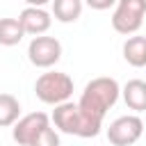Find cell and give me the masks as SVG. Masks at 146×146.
Listing matches in <instances>:
<instances>
[{"label":"cell","mask_w":146,"mask_h":146,"mask_svg":"<svg viewBox=\"0 0 146 146\" xmlns=\"http://www.w3.org/2000/svg\"><path fill=\"white\" fill-rule=\"evenodd\" d=\"M121 96V87L114 78H107V75H100V78H94L91 82H87L80 100H78V107L94 121V123H100L103 125V119L107 114L110 107H114V103L119 100Z\"/></svg>","instance_id":"6da1fadb"},{"label":"cell","mask_w":146,"mask_h":146,"mask_svg":"<svg viewBox=\"0 0 146 146\" xmlns=\"http://www.w3.org/2000/svg\"><path fill=\"white\" fill-rule=\"evenodd\" d=\"M50 121L55 123V128H57L59 132L73 135V137H82V139L96 137V135L100 132V128H103L100 123H94V121L78 107V103H71V100L55 105Z\"/></svg>","instance_id":"7a4b0ae2"},{"label":"cell","mask_w":146,"mask_h":146,"mask_svg":"<svg viewBox=\"0 0 146 146\" xmlns=\"http://www.w3.org/2000/svg\"><path fill=\"white\" fill-rule=\"evenodd\" d=\"M34 94L41 103L46 105H59L66 103L73 96V80L71 75L62 73V71H48L41 73L34 82Z\"/></svg>","instance_id":"3957f363"},{"label":"cell","mask_w":146,"mask_h":146,"mask_svg":"<svg viewBox=\"0 0 146 146\" xmlns=\"http://www.w3.org/2000/svg\"><path fill=\"white\" fill-rule=\"evenodd\" d=\"M146 16V0H116L112 14V27L119 34H135Z\"/></svg>","instance_id":"277c9868"},{"label":"cell","mask_w":146,"mask_h":146,"mask_svg":"<svg viewBox=\"0 0 146 146\" xmlns=\"http://www.w3.org/2000/svg\"><path fill=\"white\" fill-rule=\"evenodd\" d=\"M59 57H62V43L55 36H46V34L32 36V41L27 46V59L32 66L50 68L59 62Z\"/></svg>","instance_id":"5b68a950"},{"label":"cell","mask_w":146,"mask_h":146,"mask_svg":"<svg viewBox=\"0 0 146 146\" xmlns=\"http://www.w3.org/2000/svg\"><path fill=\"white\" fill-rule=\"evenodd\" d=\"M144 132V121L137 114L119 116L107 128V141L112 146H132Z\"/></svg>","instance_id":"8992f818"},{"label":"cell","mask_w":146,"mask_h":146,"mask_svg":"<svg viewBox=\"0 0 146 146\" xmlns=\"http://www.w3.org/2000/svg\"><path fill=\"white\" fill-rule=\"evenodd\" d=\"M48 125H50V116L46 112H32V114L18 116V121L11 128V137L21 146H30L36 139V135L43 132Z\"/></svg>","instance_id":"52a82bcc"},{"label":"cell","mask_w":146,"mask_h":146,"mask_svg":"<svg viewBox=\"0 0 146 146\" xmlns=\"http://www.w3.org/2000/svg\"><path fill=\"white\" fill-rule=\"evenodd\" d=\"M18 23H21V27H23L25 34L39 36V34H46L50 30L52 18H50V14L43 7H25L18 14Z\"/></svg>","instance_id":"ba28073f"},{"label":"cell","mask_w":146,"mask_h":146,"mask_svg":"<svg viewBox=\"0 0 146 146\" xmlns=\"http://www.w3.org/2000/svg\"><path fill=\"white\" fill-rule=\"evenodd\" d=\"M121 96H123V103L132 110V112H144L146 110V82L135 78V80H128L121 89Z\"/></svg>","instance_id":"9c48e42d"},{"label":"cell","mask_w":146,"mask_h":146,"mask_svg":"<svg viewBox=\"0 0 146 146\" xmlns=\"http://www.w3.org/2000/svg\"><path fill=\"white\" fill-rule=\"evenodd\" d=\"M123 59L135 68L146 66V36H141V34L128 36L123 43Z\"/></svg>","instance_id":"30bf717a"},{"label":"cell","mask_w":146,"mask_h":146,"mask_svg":"<svg viewBox=\"0 0 146 146\" xmlns=\"http://www.w3.org/2000/svg\"><path fill=\"white\" fill-rule=\"evenodd\" d=\"M52 2V16L59 23H75L82 14V0H50Z\"/></svg>","instance_id":"8fae6325"},{"label":"cell","mask_w":146,"mask_h":146,"mask_svg":"<svg viewBox=\"0 0 146 146\" xmlns=\"http://www.w3.org/2000/svg\"><path fill=\"white\" fill-rule=\"evenodd\" d=\"M25 32L18 23V18H0V46H18L23 41Z\"/></svg>","instance_id":"7c38bea8"},{"label":"cell","mask_w":146,"mask_h":146,"mask_svg":"<svg viewBox=\"0 0 146 146\" xmlns=\"http://www.w3.org/2000/svg\"><path fill=\"white\" fill-rule=\"evenodd\" d=\"M21 116V103L11 94H0V128H9Z\"/></svg>","instance_id":"4fadbf2b"},{"label":"cell","mask_w":146,"mask_h":146,"mask_svg":"<svg viewBox=\"0 0 146 146\" xmlns=\"http://www.w3.org/2000/svg\"><path fill=\"white\" fill-rule=\"evenodd\" d=\"M30 146H62V144H59V135H57V130L48 125L43 132L36 135V139H34Z\"/></svg>","instance_id":"5bb4252c"},{"label":"cell","mask_w":146,"mask_h":146,"mask_svg":"<svg viewBox=\"0 0 146 146\" xmlns=\"http://www.w3.org/2000/svg\"><path fill=\"white\" fill-rule=\"evenodd\" d=\"M82 2H87L91 9H96V11H105V9H110V7H114L116 5V0H82Z\"/></svg>","instance_id":"9a60e30c"},{"label":"cell","mask_w":146,"mask_h":146,"mask_svg":"<svg viewBox=\"0 0 146 146\" xmlns=\"http://www.w3.org/2000/svg\"><path fill=\"white\" fill-rule=\"evenodd\" d=\"M27 2V7H43L46 2H50V0H25Z\"/></svg>","instance_id":"2e32d148"}]
</instances>
